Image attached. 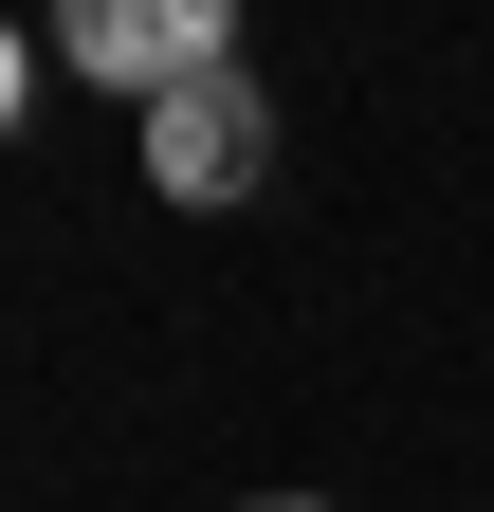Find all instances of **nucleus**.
Listing matches in <instances>:
<instances>
[{
	"label": "nucleus",
	"mask_w": 494,
	"mask_h": 512,
	"mask_svg": "<svg viewBox=\"0 0 494 512\" xmlns=\"http://www.w3.org/2000/svg\"><path fill=\"white\" fill-rule=\"evenodd\" d=\"M257 512H312V494H257Z\"/></svg>",
	"instance_id": "3"
},
{
	"label": "nucleus",
	"mask_w": 494,
	"mask_h": 512,
	"mask_svg": "<svg viewBox=\"0 0 494 512\" xmlns=\"http://www.w3.org/2000/svg\"><path fill=\"white\" fill-rule=\"evenodd\" d=\"M220 37H238V0H55V55L74 74H110V92H202L220 74Z\"/></svg>",
	"instance_id": "1"
},
{
	"label": "nucleus",
	"mask_w": 494,
	"mask_h": 512,
	"mask_svg": "<svg viewBox=\"0 0 494 512\" xmlns=\"http://www.w3.org/2000/svg\"><path fill=\"white\" fill-rule=\"evenodd\" d=\"M257 165H275L257 74H202V92H165V110H147V183H165V202H238Z\"/></svg>",
	"instance_id": "2"
}]
</instances>
